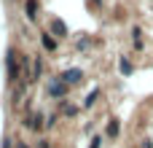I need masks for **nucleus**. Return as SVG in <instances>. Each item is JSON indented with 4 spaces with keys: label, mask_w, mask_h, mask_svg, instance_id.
<instances>
[{
    "label": "nucleus",
    "mask_w": 153,
    "mask_h": 148,
    "mask_svg": "<svg viewBox=\"0 0 153 148\" xmlns=\"http://www.w3.org/2000/svg\"><path fill=\"white\" fill-rule=\"evenodd\" d=\"M19 148H24V146H19Z\"/></svg>",
    "instance_id": "1"
}]
</instances>
